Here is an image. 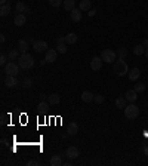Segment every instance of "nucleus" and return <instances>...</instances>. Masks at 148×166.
<instances>
[{
	"instance_id": "1",
	"label": "nucleus",
	"mask_w": 148,
	"mask_h": 166,
	"mask_svg": "<svg viewBox=\"0 0 148 166\" xmlns=\"http://www.w3.org/2000/svg\"><path fill=\"white\" fill-rule=\"evenodd\" d=\"M18 64L22 70H30L34 65V59L30 53H21V57L18 58Z\"/></svg>"
},
{
	"instance_id": "2",
	"label": "nucleus",
	"mask_w": 148,
	"mask_h": 166,
	"mask_svg": "<svg viewBox=\"0 0 148 166\" xmlns=\"http://www.w3.org/2000/svg\"><path fill=\"white\" fill-rule=\"evenodd\" d=\"M114 73L119 77H123V76H126L129 73V67L124 62V59L119 58L117 61H114Z\"/></svg>"
},
{
	"instance_id": "3",
	"label": "nucleus",
	"mask_w": 148,
	"mask_h": 166,
	"mask_svg": "<svg viewBox=\"0 0 148 166\" xmlns=\"http://www.w3.org/2000/svg\"><path fill=\"white\" fill-rule=\"evenodd\" d=\"M124 116H126V119H129V120L136 119V117L139 116V107L135 105L133 102L129 104V105H126V107H124Z\"/></svg>"
},
{
	"instance_id": "4",
	"label": "nucleus",
	"mask_w": 148,
	"mask_h": 166,
	"mask_svg": "<svg viewBox=\"0 0 148 166\" xmlns=\"http://www.w3.org/2000/svg\"><path fill=\"white\" fill-rule=\"evenodd\" d=\"M19 64H15V62H12V61H9L8 64L5 65V73L6 76H18L19 73Z\"/></svg>"
},
{
	"instance_id": "5",
	"label": "nucleus",
	"mask_w": 148,
	"mask_h": 166,
	"mask_svg": "<svg viewBox=\"0 0 148 166\" xmlns=\"http://www.w3.org/2000/svg\"><path fill=\"white\" fill-rule=\"evenodd\" d=\"M115 57H117V53H115L114 50H111V49H104L102 52H101V58L104 59V62H108V64L114 62Z\"/></svg>"
},
{
	"instance_id": "6",
	"label": "nucleus",
	"mask_w": 148,
	"mask_h": 166,
	"mask_svg": "<svg viewBox=\"0 0 148 166\" xmlns=\"http://www.w3.org/2000/svg\"><path fill=\"white\" fill-rule=\"evenodd\" d=\"M33 49L36 50V52H45V50H48V43L45 40H36L33 43Z\"/></svg>"
},
{
	"instance_id": "7",
	"label": "nucleus",
	"mask_w": 148,
	"mask_h": 166,
	"mask_svg": "<svg viewBox=\"0 0 148 166\" xmlns=\"http://www.w3.org/2000/svg\"><path fill=\"white\" fill-rule=\"evenodd\" d=\"M91 68H92V71H99V70L102 68V58H101V57H95V58H92Z\"/></svg>"
},
{
	"instance_id": "8",
	"label": "nucleus",
	"mask_w": 148,
	"mask_h": 166,
	"mask_svg": "<svg viewBox=\"0 0 148 166\" xmlns=\"http://www.w3.org/2000/svg\"><path fill=\"white\" fill-rule=\"evenodd\" d=\"M56 55H58V50L56 49H48V50H46V57H45L46 62H49V64L55 62V61H56Z\"/></svg>"
},
{
	"instance_id": "9",
	"label": "nucleus",
	"mask_w": 148,
	"mask_h": 166,
	"mask_svg": "<svg viewBox=\"0 0 148 166\" xmlns=\"http://www.w3.org/2000/svg\"><path fill=\"white\" fill-rule=\"evenodd\" d=\"M19 80L17 79V76H6V79H5V85L8 86V88H17Z\"/></svg>"
},
{
	"instance_id": "10",
	"label": "nucleus",
	"mask_w": 148,
	"mask_h": 166,
	"mask_svg": "<svg viewBox=\"0 0 148 166\" xmlns=\"http://www.w3.org/2000/svg\"><path fill=\"white\" fill-rule=\"evenodd\" d=\"M70 18H71V21H74V22H79V21H82V10L77 8H74L71 12H70Z\"/></svg>"
},
{
	"instance_id": "11",
	"label": "nucleus",
	"mask_w": 148,
	"mask_h": 166,
	"mask_svg": "<svg viewBox=\"0 0 148 166\" xmlns=\"http://www.w3.org/2000/svg\"><path fill=\"white\" fill-rule=\"evenodd\" d=\"M25 22H27V17L24 14H17L14 18V24L17 27H22V25H25Z\"/></svg>"
},
{
	"instance_id": "12",
	"label": "nucleus",
	"mask_w": 148,
	"mask_h": 166,
	"mask_svg": "<svg viewBox=\"0 0 148 166\" xmlns=\"http://www.w3.org/2000/svg\"><path fill=\"white\" fill-rule=\"evenodd\" d=\"M65 156L68 159H71V160L77 159L79 157V150H77V147H68L65 150Z\"/></svg>"
},
{
	"instance_id": "13",
	"label": "nucleus",
	"mask_w": 148,
	"mask_h": 166,
	"mask_svg": "<svg viewBox=\"0 0 148 166\" xmlns=\"http://www.w3.org/2000/svg\"><path fill=\"white\" fill-rule=\"evenodd\" d=\"M127 76H129V80L130 82H135V80H138L141 77V70L139 68H132V70H129V73H127Z\"/></svg>"
},
{
	"instance_id": "14",
	"label": "nucleus",
	"mask_w": 148,
	"mask_h": 166,
	"mask_svg": "<svg viewBox=\"0 0 148 166\" xmlns=\"http://www.w3.org/2000/svg\"><path fill=\"white\" fill-rule=\"evenodd\" d=\"M136 93H138V92L135 91V89H129V91H126V93H124V98L129 101V102H135L136 98H138Z\"/></svg>"
},
{
	"instance_id": "15",
	"label": "nucleus",
	"mask_w": 148,
	"mask_h": 166,
	"mask_svg": "<svg viewBox=\"0 0 148 166\" xmlns=\"http://www.w3.org/2000/svg\"><path fill=\"white\" fill-rule=\"evenodd\" d=\"M59 101H61V97L58 93H50L49 97H48V102H49L50 105H58Z\"/></svg>"
},
{
	"instance_id": "16",
	"label": "nucleus",
	"mask_w": 148,
	"mask_h": 166,
	"mask_svg": "<svg viewBox=\"0 0 148 166\" xmlns=\"http://www.w3.org/2000/svg\"><path fill=\"white\" fill-rule=\"evenodd\" d=\"M93 98H95V95H93L92 92H89V91L82 92V101L83 102H92Z\"/></svg>"
},
{
	"instance_id": "17",
	"label": "nucleus",
	"mask_w": 148,
	"mask_h": 166,
	"mask_svg": "<svg viewBox=\"0 0 148 166\" xmlns=\"http://www.w3.org/2000/svg\"><path fill=\"white\" fill-rule=\"evenodd\" d=\"M62 6H64V9H65L67 12H71L76 8V0H64Z\"/></svg>"
},
{
	"instance_id": "18",
	"label": "nucleus",
	"mask_w": 148,
	"mask_h": 166,
	"mask_svg": "<svg viewBox=\"0 0 148 166\" xmlns=\"http://www.w3.org/2000/svg\"><path fill=\"white\" fill-rule=\"evenodd\" d=\"M77 131H79V126H77V123H70L68 124V128H67V133L70 135V136H74L76 133H77Z\"/></svg>"
},
{
	"instance_id": "19",
	"label": "nucleus",
	"mask_w": 148,
	"mask_h": 166,
	"mask_svg": "<svg viewBox=\"0 0 148 166\" xmlns=\"http://www.w3.org/2000/svg\"><path fill=\"white\" fill-rule=\"evenodd\" d=\"M65 43L67 45H74V43H77V34L76 33H68L65 36Z\"/></svg>"
},
{
	"instance_id": "20",
	"label": "nucleus",
	"mask_w": 148,
	"mask_h": 166,
	"mask_svg": "<svg viewBox=\"0 0 148 166\" xmlns=\"http://www.w3.org/2000/svg\"><path fill=\"white\" fill-rule=\"evenodd\" d=\"M50 166H61L62 165V159H61V156H58V154H55V156H52L49 160Z\"/></svg>"
},
{
	"instance_id": "21",
	"label": "nucleus",
	"mask_w": 148,
	"mask_h": 166,
	"mask_svg": "<svg viewBox=\"0 0 148 166\" xmlns=\"http://www.w3.org/2000/svg\"><path fill=\"white\" fill-rule=\"evenodd\" d=\"M18 50H19L21 53H27V50H28V43H27V40L18 42Z\"/></svg>"
},
{
	"instance_id": "22",
	"label": "nucleus",
	"mask_w": 148,
	"mask_h": 166,
	"mask_svg": "<svg viewBox=\"0 0 148 166\" xmlns=\"http://www.w3.org/2000/svg\"><path fill=\"white\" fill-rule=\"evenodd\" d=\"M145 49H147V48H145L144 45H136V46L133 48V53H135L136 57H141V55L145 53Z\"/></svg>"
},
{
	"instance_id": "23",
	"label": "nucleus",
	"mask_w": 148,
	"mask_h": 166,
	"mask_svg": "<svg viewBox=\"0 0 148 166\" xmlns=\"http://www.w3.org/2000/svg\"><path fill=\"white\" fill-rule=\"evenodd\" d=\"M92 8V3L91 0H80V10H91Z\"/></svg>"
},
{
	"instance_id": "24",
	"label": "nucleus",
	"mask_w": 148,
	"mask_h": 166,
	"mask_svg": "<svg viewBox=\"0 0 148 166\" xmlns=\"http://www.w3.org/2000/svg\"><path fill=\"white\" fill-rule=\"evenodd\" d=\"M126 105H127V100L124 97H120V98L115 100V107L117 108H124Z\"/></svg>"
},
{
	"instance_id": "25",
	"label": "nucleus",
	"mask_w": 148,
	"mask_h": 166,
	"mask_svg": "<svg viewBox=\"0 0 148 166\" xmlns=\"http://www.w3.org/2000/svg\"><path fill=\"white\" fill-rule=\"evenodd\" d=\"M17 10L19 12V14H22V12H25V14H30V9L25 6V3H22V2H18L17 3Z\"/></svg>"
},
{
	"instance_id": "26",
	"label": "nucleus",
	"mask_w": 148,
	"mask_h": 166,
	"mask_svg": "<svg viewBox=\"0 0 148 166\" xmlns=\"http://www.w3.org/2000/svg\"><path fill=\"white\" fill-rule=\"evenodd\" d=\"M9 14H10V5H2V8H0V15L2 17H8Z\"/></svg>"
},
{
	"instance_id": "27",
	"label": "nucleus",
	"mask_w": 148,
	"mask_h": 166,
	"mask_svg": "<svg viewBox=\"0 0 148 166\" xmlns=\"http://www.w3.org/2000/svg\"><path fill=\"white\" fill-rule=\"evenodd\" d=\"M56 50H58V53H65L67 50H68V45L67 43H58Z\"/></svg>"
},
{
	"instance_id": "28",
	"label": "nucleus",
	"mask_w": 148,
	"mask_h": 166,
	"mask_svg": "<svg viewBox=\"0 0 148 166\" xmlns=\"http://www.w3.org/2000/svg\"><path fill=\"white\" fill-rule=\"evenodd\" d=\"M19 57H21V55H19V50H18V49L9 50V53H8V58L9 59H18Z\"/></svg>"
},
{
	"instance_id": "29",
	"label": "nucleus",
	"mask_w": 148,
	"mask_h": 166,
	"mask_svg": "<svg viewBox=\"0 0 148 166\" xmlns=\"http://www.w3.org/2000/svg\"><path fill=\"white\" fill-rule=\"evenodd\" d=\"M117 57L124 59L127 57V49H126V48H119V49H117Z\"/></svg>"
},
{
	"instance_id": "30",
	"label": "nucleus",
	"mask_w": 148,
	"mask_h": 166,
	"mask_svg": "<svg viewBox=\"0 0 148 166\" xmlns=\"http://www.w3.org/2000/svg\"><path fill=\"white\" fill-rule=\"evenodd\" d=\"M62 3H64L62 0H49V5H50V6H53V8H56V9L59 8Z\"/></svg>"
},
{
	"instance_id": "31",
	"label": "nucleus",
	"mask_w": 148,
	"mask_h": 166,
	"mask_svg": "<svg viewBox=\"0 0 148 166\" xmlns=\"http://www.w3.org/2000/svg\"><path fill=\"white\" fill-rule=\"evenodd\" d=\"M136 92H144L145 91V85L144 83H135V88H133Z\"/></svg>"
},
{
	"instance_id": "32",
	"label": "nucleus",
	"mask_w": 148,
	"mask_h": 166,
	"mask_svg": "<svg viewBox=\"0 0 148 166\" xmlns=\"http://www.w3.org/2000/svg\"><path fill=\"white\" fill-rule=\"evenodd\" d=\"M8 55H5V53H2V55H0V64H2V65L5 67L6 65V64H8Z\"/></svg>"
},
{
	"instance_id": "33",
	"label": "nucleus",
	"mask_w": 148,
	"mask_h": 166,
	"mask_svg": "<svg viewBox=\"0 0 148 166\" xmlns=\"http://www.w3.org/2000/svg\"><path fill=\"white\" fill-rule=\"evenodd\" d=\"M93 101H95V102H98V104H101V102H104V101H105V97H104V95H95Z\"/></svg>"
},
{
	"instance_id": "34",
	"label": "nucleus",
	"mask_w": 148,
	"mask_h": 166,
	"mask_svg": "<svg viewBox=\"0 0 148 166\" xmlns=\"http://www.w3.org/2000/svg\"><path fill=\"white\" fill-rule=\"evenodd\" d=\"M22 86H24V88H30V86H31V79H30V77H25L24 80H22Z\"/></svg>"
},
{
	"instance_id": "35",
	"label": "nucleus",
	"mask_w": 148,
	"mask_h": 166,
	"mask_svg": "<svg viewBox=\"0 0 148 166\" xmlns=\"http://www.w3.org/2000/svg\"><path fill=\"white\" fill-rule=\"evenodd\" d=\"M48 104H49V102H45V101H40V104H39L37 107H39V110H40V111H43V110H46V108H48Z\"/></svg>"
},
{
	"instance_id": "36",
	"label": "nucleus",
	"mask_w": 148,
	"mask_h": 166,
	"mask_svg": "<svg viewBox=\"0 0 148 166\" xmlns=\"http://www.w3.org/2000/svg\"><path fill=\"white\" fill-rule=\"evenodd\" d=\"M27 166H40V163L36 162V160H30V162L27 163Z\"/></svg>"
},
{
	"instance_id": "37",
	"label": "nucleus",
	"mask_w": 148,
	"mask_h": 166,
	"mask_svg": "<svg viewBox=\"0 0 148 166\" xmlns=\"http://www.w3.org/2000/svg\"><path fill=\"white\" fill-rule=\"evenodd\" d=\"M56 43H65V37H56Z\"/></svg>"
},
{
	"instance_id": "38",
	"label": "nucleus",
	"mask_w": 148,
	"mask_h": 166,
	"mask_svg": "<svg viewBox=\"0 0 148 166\" xmlns=\"http://www.w3.org/2000/svg\"><path fill=\"white\" fill-rule=\"evenodd\" d=\"M95 14H96V10H93V9H91V10H89V12H88V15H89V17H95Z\"/></svg>"
},
{
	"instance_id": "39",
	"label": "nucleus",
	"mask_w": 148,
	"mask_h": 166,
	"mask_svg": "<svg viewBox=\"0 0 148 166\" xmlns=\"http://www.w3.org/2000/svg\"><path fill=\"white\" fill-rule=\"evenodd\" d=\"M144 154H145V156H148V144H145V145H144Z\"/></svg>"
},
{
	"instance_id": "40",
	"label": "nucleus",
	"mask_w": 148,
	"mask_h": 166,
	"mask_svg": "<svg viewBox=\"0 0 148 166\" xmlns=\"http://www.w3.org/2000/svg\"><path fill=\"white\" fill-rule=\"evenodd\" d=\"M142 45H144L145 48H148V39H144V42H142Z\"/></svg>"
},
{
	"instance_id": "41",
	"label": "nucleus",
	"mask_w": 148,
	"mask_h": 166,
	"mask_svg": "<svg viewBox=\"0 0 148 166\" xmlns=\"http://www.w3.org/2000/svg\"><path fill=\"white\" fill-rule=\"evenodd\" d=\"M5 40H6V37L2 34V36H0V42H2V43H5Z\"/></svg>"
},
{
	"instance_id": "42",
	"label": "nucleus",
	"mask_w": 148,
	"mask_h": 166,
	"mask_svg": "<svg viewBox=\"0 0 148 166\" xmlns=\"http://www.w3.org/2000/svg\"><path fill=\"white\" fill-rule=\"evenodd\" d=\"M0 3H2V5H6V3H8V0H0Z\"/></svg>"
},
{
	"instance_id": "43",
	"label": "nucleus",
	"mask_w": 148,
	"mask_h": 166,
	"mask_svg": "<svg viewBox=\"0 0 148 166\" xmlns=\"http://www.w3.org/2000/svg\"><path fill=\"white\" fill-rule=\"evenodd\" d=\"M145 57H147V59H148V48L145 49Z\"/></svg>"
},
{
	"instance_id": "44",
	"label": "nucleus",
	"mask_w": 148,
	"mask_h": 166,
	"mask_svg": "<svg viewBox=\"0 0 148 166\" xmlns=\"http://www.w3.org/2000/svg\"><path fill=\"white\" fill-rule=\"evenodd\" d=\"M147 144H148V141H147Z\"/></svg>"
}]
</instances>
